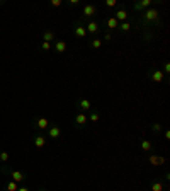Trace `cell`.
Masks as SVG:
<instances>
[{
	"mask_svg": "<svg viewBox=\"0 0 170 191\" xmlns=\"http://www.w3.org/2000/svg\"><path fill=\"white\" fill-rule=\"evenodd\" d=\"M85 29H87V34H97L99 33V24L95 21H90V22H87V26H85Z\"/></svg>",
	"mask_w": 170,
	"mask_h": 191,
	"instance_id": "obj_9",
	"label": "cell"
},
{
	"mask_svg": "<svg viewBox=\"0 0 170 191\" xmlns=\"http://www.w3.org/2000/svg\"><path fill=\"white\" fill-rule=\"evenodd\" d=\"M102 46V39H92V41H90V48H93V50H99V48Z\"/></svg>",
	"mask_w": 170,
	"mask_h": 191,
	"instance_id": "obj_20",
	"label": "cell"
},
{
	"mask_svg": "<svg viewBox=\"0 0 170 191\" xmlns=\"http://www.w3.org/2000/svg\"><path fill=\"white\" fill-rule=\"evenodd\" d=\"M116 0H106V7H114Z\"/></svg>",
	"mask_w": 170,
	"mask_h": 191,
	"instance_id": "obj_29",
	"label": "cell"
},
{
	"mask_svg": "<svg viewBox=\"0 0 170 191\" xmlns=\"http://www.w3.org/2000/svg\"><path fill=\"white\" fill-rule=\"evenodd\" d=\"M34 145L38 148H42L44 145H46V138L42 137V135H38V137H34Z\"/></svg>",
	"mask_w": 170,
	"mask_h": 191,
	"instance_id": "obj_16",
	"label": "cell"
},
{
	"mask_svg": "<svg viewBox=\"0 0 170 191\" xmlns=\"http://www.w3.org/2000/svg\"><path fill=\"white\" fill-rule=\"evenodd\" d=\"M53 39H55V33H53L51 29H46L44 33H42V41H46V43H51Z\"/></svg>",
	"mask_w": 170,
	"mask_h": 191,
	"instance_id": "obj_15",
	"label": "cell"
},
{
	"mask_svg": "<svg viewBox=\"0 0 170 191\" xmlns=\"http://www.w3.org/2000/svg\"><path fill=\"white\" fill-rule=\"evenodd\" d=\"M104 24H106V27L109 31H114V29H117L119 27V22L116 21L114 17H107V19H104Z\"/></svg>",
	"mask_w": 170,
	"mask_h": 191,
	"instance_id": "obj_8",
	"label": "cell"
},
{
	"mask_svg": "<svg viewBox=\"0 0 170 191\" xmlns=\"http://www.w3.org/2000/svg\"><path fill=\"white\" fill-rule=\"evenodd\" d=\"M151 191H163V184L160 181H155L151 184Z\"/></svg>",
	"mask_w": 170,
	"mask_h": 191,
	"instance_id": "obj_21",
	"label": "cell"
},
{
	"mask_svg": "<svg viewBox=\"0 0 170 191\" xmlns=\"http://www.w3.org/2000/svg\"><path fill=\"white\" fill-rule=\"evenodd\" d=\"M73 33H75V36H78V38H85L87 36V29L83 27V22L78 19V21H75V24H73Z\"/></svg>",
	"mask_w": 170,
	"mask_h": 191,
	"instance_id": "obj_3",
	"label": "cell"
},
{
	"mask_svg": "<svg viewBox=\"0 0 170 191\" xmlns=\"http://www.w3.org/2000/svg\"><path fill=\"white\" fill-rule=\"evenodd\" d=\"M76 108L80 109V113H87V111H92V102L87 97H80L76 101Z\"/></svg>",
	"mask_w": 170,
	"mask_h": 191,
	"instance_id": "obj_2",
	"label": "cell"
},
{
	"mask_svg": "<svg viewBox=\"0 0 170 191\" xmlns=\"http://www.w3.org/2000/svg\"><path fill=\"white\" fill-rule=\"evenodd\" d=\"M148 162L151 165H155V167H158V165H162V164H165V159L163 157H160V155H148Z\"/></svg>",
	"mask_w": 170,
	"mask_h": 191,
	"instance_id": "obj_7",
	"label": "cell"
},
{
	"mask_svg": "<svg viewBox=\"0 0 170 191\" xmlns=\"http://www.w3.org/2000/svg\"><path fill=\"white\" fill-rule=\"evenodd\" d=\"M140 5H141V9H148V7H150V5H151V0H141V2H140Z\"/></svg>",
	"mask_w": 170,
	"mask_h": 191,
	"instance_id": "obj_24",
	"label": "cell"
},
{
	"mask_svg": "<svg viewBox=\"0 0 170 191\" xmlns=\"http://www.w3.org/2000/svg\"><path fill=\"white\" fill-rule=\"evenodd\" d=\"M112 17H114L117 22H124V21L127 19V12H126L124 9H119L117 12H114V16H112Z\"/></svg>",
	"mask_w": 170,
	"mask_h": 191,
	"instance_id": "obj_10",
	"label": "cell"
},
{
	"mask_svg": "<svg viewBox=\"0 0 170 191\" xmlns=\"http://www.w3.org/2000/svg\"><path fill=\"white\" fill-rule=\"evenodd\" d=\"M162 72H165V74H168V72H170V63H168V61L163 65V70H162Z\"/></svg>",
	"mask_w": 170,
	"mask_h": 191,
	"instance_id": "obj_30",
	"label": "cell"
},
{
	"mask_svg": "<svg viewBox=\"0 0 170 191\" xmlns=\"http://www.w3.org/2000/svg\"><path fill=\"white\" fill-rule=\"evenodd\" d=\"M36 126H38L39 130L49 128V120H48V118H39V120H36Z\"/></svg>",
	"mask_w": 170,
	"mask_h": 191,
	"instance_id": "obj_13",
	"label": "cell"
},
{
	"mask_svg": "<svg viewBox=\"0 0 170 191\" xmlns=\"http://www.w3.org/2000/svg\"><path fill=\"white\" fill-rule=\"evenodd\" d=\"M95 12H97V9H95V7H93L92 4L83 5V10H82L83 17H93V16H95Z\"/></svg>",
	"mask_w": 170,
	"mask_h": 191,
	"instance_id": "obj_5",
	"label": "cell"
},
{
	"mask_svg": "<svg viewBox=\"0 0 170 191\" xmlns=\"http://www.w3.org/2000/svg\"><path fill=\"white\" fill-rule=\"evenodd\" d=\"M17 191H29V189H27V188H19Z\"/></svg>",
	"mask_w": 170,
	"mask_h": 191,
	"instance_id": "obj_34",
	"label": "cell"
},
{
	"mask_svg": "<svg viewBox=\"0 0 170 191\" xmlns=\"http://www.w3.org/2000/svg\"><path fill=\"white\" fill-rule=\"evenodd\" d=\"M87 120H89L90 123H97L99 120H100V114H99L97 111H90V114L87 116Z\"/></svg>",
	"mask_w": 170,
	"mask_h": 191,
	"instance_id": "obj_19",
	"label": "cell"
},
{
	"mask_svg": "<svg viewBox=\"0 0 170 191\" xmlns=\"http://www.w3.org/2000/svg\"><path fill=\"white\" fill-rule=\"evenodd\" d=\"M10 178H12V181L21 182V181L25 179V176H24V172H21V171H12V172H10Z\"/></svg>",
	"mask_w": 170,
	"mask_h": 191,
	"instance_id": "obj_12",
	"label": "cell"
},
{
	"mask_svg": "<svg viewBox=\"0 0 170 191\" xmlns=\"http://www.w3.org/2000/svg\"><path fill=\"white\" fill-rule=\"evenodd\" d=\"M19 189V186H17V182L15 181H10L7 184V191H17Z\"/></svg>",
	"mask_w": 170,
	"mask_h": 191,
	"instance_id": "obj_22",
	"label": "cell"
},
{
	"mask_svg": "<svg viewBox=\"0 0 170 191\" xmlns=\"http://www.w3.org/2000/svg\"><path fill=\"white\" fill-rule=\"evenodd\" d=\"M131 27H133L131 22H129V21H124V22H119V27H117V29L121 31V33H127Z\"/></svg>",
	"mask_w": 170,
	"mask_h": 191,
	"instance_id": "obj_17",
	"label": "cell"
},
{
	"mask_svg": "<svg viewBox=\"0 0 170 191\" xmlns=\"http://www.w3.org/2000/svg\"><path fill=\"white\" fill-rule=\"evenodd\" d=\"M55 50L58 53H65V51H66V43H65V41H56V43H55Z\"/></svg>",
	"mask_w": 170,
	"mask_h": 191,
	"instance_id": "obj_18",
	"label": "cell"
},
{
	"mask_svg": "<svg viewBox=\"0 0 170 191\" xmlns=\"http://www.w3.org/2000/svg\"><path fill=\"white\" fill-rule=\"evenodd\" d=\"M70 5H78V0H70Z\"/></svg>",
	"mask_w": 170,
	"mask_h": 191,
	"instance_id": "obj_32",
	"label": "cell"
},
{
	"mask_svg": "<svg viewBox=\"0 0 170 191\" xmlns=\"http://www.w3.org/2000/svg\"><path fill=\"white\" fill-rule=\"evenodd\" d=\"M151 80L153 82H157V84L163 82V72H162V70H153L151 72Z\"/></svg>",
	"mask_w": 170,
	"mask_h": 191,
	"instance_id": "obj_11",
	"label": "cell"
},
{
	"mask_svg": "<svg viewBox=\"0 0 170 191\" xmlns=\"http://www.w3.org/2000/svg\"><path fill=\"white\" fill-rule=\"evenodd\" d=\"M165 138H167V140L170 138V131H168V130H165Z\"/></svg>",
	"mask_w": 170,
	"mask_h": 191,
	"instance_id": "obj_33",
	"label": "cell"
},
{
	"mask_svg": "<svg viewBox=\"0 0 170 191\" xmlns=\"http://www.w3.org/2000/svg\"><path fill=\"white\" fill-rule=\"evenodd\" d=\"M158 21H160V10L155 9V7H148V9H144L140 16V22L141 26L146 27L148 24H155L158 26Z\"/></svg>",
	"mask_w": 170,
	"mask_h": 191,
	"instance_id": "obj_1",
	"label": "cell"
},
{
	"mask_svg": "<svg viewBox=\"0 0 170 191\" xmlns=\"http://www.w3.org/2000/svg\"><path fill=\"white\" fill-rule=\"evenodd\" d=\"M39 191H46V189H39Z\"/></svg>",
	"mask_w": 170,
	"mask_h": 191,
	"instance_id": "obj_35",
	"label": "cell"
},
{
	"mask_svg": "<svg viewBox=\"0 0 170 191\" xmlns=\"http://www.w3.org/2000/svg\"><path fill=\"white\" fill-rule=\"evenodd\" d=\"M104 39H106V41H110V39H112V34H110V33H106V34H104Z\"/></svg>",
	"mask_w": 170,
	"mask_h": 191,
	"instance_id": "obj_31",
	"label": "cell"
},
{
	"mask_svg": "<svg viewBox=\"0 0 170 191\" xmlns=\"http://www.w3.org/2000/svg\"><path fill=\"white\" fill-rule=\"evenodd\" d=\"M48 135H49L51 138H59V137H61V128H59L58 125H51L49 128H48Z\"/></svg>",
	"mask_w": 170,
	"mask_h": 191,
	"instance_id": "obj_6",
	"label": "cell"
},
{
	"mask_svg": "<svg viewBox=\"0 0 170 191\" xmlns=\"http://www.w3.org/2000/svg\"><path fill=\"white\" fill-rule=\"evenodd\" d=\"M133 9L136 10V12H143V9H141V5H140V2H136V4H133Z\"/></svg>",
	"mask_w": 170,
	"mask_h": 191,
	"instance_id": "obj_27",
	"label": "cell"
},
{
	"mask_svg": "<svg viewBox=\"0 0 170 191\" xmlns=\"http://www.w3.org/2000/svg\"><path fill=\"white\" fill-rule=\"evenodd\" d=\"M61 5V0H51V7H59Z\"/></svg>",
	"mask_w": 170,
	"mask_h": 191,
	"instance_id": "obj_28",
	"label": "cell"
},
{
	"mask_svg": "<svg viewBox=\"0 0 170 191\" xmlns=\"http://www.w3.org/2000/svg\"><path fill=\"white\" fill-rule=\"evenodd\" d=\"M140 147H141V150H143V152L150 154V152H151V148H153V145H151V142H150V140H141Z\"/></svg>",
	"mask_w": 170,
	"mask_h": 191,
	"instance_id": "obj_14",
	"label": "cell"
},
{
	"mask_svg": "<svg viewBox=\"0 0 170 191\" xmlns=\"http://www.w3.org/2000/svg\"><path fill=\"white\" fill-rule=\"evenodd\" d=\"M41 50H42V51H49V50H51V43L42 41V43H41Z\"/></svg>",
	"mask_w": 170,
	"mask_h": 191,
	"instance_id": "obj_25",
	"label": "cell"
},
{
	"mask_svg": "<svg viewBox=\"0 0 170 191\" xmlns=\"http://www.w3.org/2000/svg\"><path fill=\"white\" fill-rule=\"evenodd\" d=\"M151 130L155 131V133H160V131H162V125H160V123H151Z\"/></svg>",
	"mask_w": 170,
	"mask_h": 191,
	"instance_id": "obj_23",
	"label": "cell"
},
{
	"mask_svg": "<svg viewBox=\"0 0 170 191\" xmlns=\"http://www.w3.org/2000/svg\"><path fill=\"white\" fill-rule=\"evenodd\" d=\"M87 121H89V120H87V114L85 113H78L75 116V126L76 128H83V126L87 125Z\"/></svg>",
	"mask_w": 170,
	"mask_h": 191,
	"instance_id": "obj_4",
	"label": "cell"
},
{
	"mask_svg": "<svg viewBox=\"0 0 170 191\" xmlns=\"http://www.w3.org/2000/svg\"><path fill=\"white\" fill-rule=\"evenodd\" d=\"M0 161H2V162H7V161H8V154H7V152H0Z\"/></svg>",
	"mask_w": 170,
	"mask_h": 191,
	"instance_id": "obj_26",
	"label": "cell"
}]
</instances>
